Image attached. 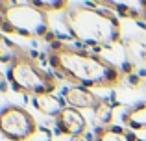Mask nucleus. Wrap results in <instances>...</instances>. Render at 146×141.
Listing matches in <instances>:
<instances>
[{"label": "nucleus", "instance_id": "1", "mask_svg": "<svg viewBox=\"0 0 146 141\" xmlns=\"http://www.w3.org/2000/svg\"><path fill=\"white\" fill-rule=\"evenodd\" d=\"M48 65L57 78L85 89L113 87L122 80L120 69L104 56L91 50H82L61 41L50 43Z\"/></svg>", "mask_w": 146, "mask_h": 141}, {"label": "nucleus", "instance_id": "2", "mask_svg": "<svg viewBox=\"0 0 146 141\" xmlns=\"http://www.w3.org/2000/svg\"><path fill=\"white\" fill-rule=\"evenodd\" d=\"M63 22L72 37L89 47L111 48L120 43V19L111 9L98 7V4L68 6L63 11Z\"/></svg>", "mask_w": 146, "mask_h": 141}, {"label": "nucleus", "instance_id": "3", "mask_svg": "<svg viewBox=\"0 0 146 141\" xmlns=\"http://www.w3.org/2000/svg\"><path fill=\"white\" fill-rule=\"evenodd\" d=\"M0 33L46 39L50 35L48 15L33 2H0Z\"/></svg>", "mask_w": 146, "mask_h": 141}, {"label": "nucleus", "instance_id": "4", "mask_svg": "<svg viewBox=\"0 0 146 141\" xmlns=\"http://www.w3.org/2000/svg\"><path fill=\"white\" fill-rule=\"evenodd\" d=\"M7 82L13 87V91L28 97H43V95H52L57 89V80L54 74L44 71L30 54L22 52L7 67Z\"/></svg>", "mask_w": 146, "mask_h": 141}, {"label": "nucleus", "instance_id": "5", "mask_svg": "<svg viewBox=\"0 0 146 141\" xmlns=\"http://www.w3.org/2000/svg\"><path fill=\"white\" fill-rule=\"evenodd\" d=\"M37 132V121L26 108L7 104L0 110V134L7 141H28Z\"/></svg>", "mask_w": 146, "mask_h": 141}, {"label": "nucleus", "instance_id": "6", "mask_svg": "<svg viewBox=\"0 0 146 141\" xmlns=\"http://www.w3.org/2000/svg\"><path fill=\"white\" fill-rule=\"evenodd\" d=\"M56 132L61 136H68V138L83 134L87 132V119L80 110L65 106L61 113L56 117Z\"/></svg>", "mask_w": 146, "mask_h": 141}, {"label": "nucleus", "instance_id": "7", "mask_svg": "<svg viewBox=\"0 0 146 141\" xmlns=\"http://www.w3.org/2000/svg\"><path fill=\"white\" fill-rule=\"evenodd\" d=\"M63 100L67 106L76 110H96L102 98L96 97L91 89L80 86H68L63 89Z\"/></svg>", "mask_w": 146, "mask_h": 141}, {"label": "nucleus", "instance_id": "8", "mask_svg": "<svg viewBox=\"0 0 146 141\" xmlns=\"http://www.w3.org/2000/svg\"><path fill=\"white\" fill-rule=\"evenodd\" d=\"M94 141H143L129 128L115 126V124H102L94 130Z\"/></svg>", "mask_w": 146, "mask_h": 141}, {"label": "nucleus", "instance_id": "9", "mask_svg": "<svg viewBox=\"0 0 146 141\" xmlns=\"http://www.w3.org/2000/svg\"><path fill=\"white\" fill-rule=\"evenodd\" d=\"M122 123L126 124V128H129L131 132L135 130H146V100L139 102V104L131 106L126 110V113L122 115Z\"/></svg>", "mask_w": 146, "mask_h": 141}, {"label": "nucleus", "instance_id": "10", "mask_svg": "<svg viewBox=\"0 0 146 141\" xmlns=\"http://www.w3.org/2000/svg\"><path fill=\"white\" fill-rule=\"evenodd\" d=\"M33 106H35L41 113H44V115L56 119V117L61 113V110H63L67 104H65V100L59 98V97H54V95H43V97H35V98H33Z\"/></svg>", "mask_w": 146, "mask_h": 141}, {"label": "nucleus", "instance_id": "11", "mask_svg": "<svg viewBox=\"0 0 146 141\" xmlns=\"http://www.w3.org/2000/svg\"><path fill=\"white\" fill-rule=\"evenodd\" d=\"M100 6H104V7H117V11L122 13L124 17L143 19V21H146V7L144 9H139V7H143V2H100Z\"/></svg>", "mask_w": 146, "mask_h": 141}, {"label": "nucleus", "instance_id": "12", "mask_svg": "<svg viewBox=\"0 0 146 141\" xmlns=\"http://www.w3.org/2000/svg\"><path fill=\"white\" fill-rule=\"evenodd\" d=\"M22 48L17 47L11 39H7V35L0 33V63L9 67L13 61H17V58L22 54Z\"/></svg>", "mask_w": 146, "mask_h": 141}, {"label": "nucleus", "instance_id": "13", "mask_svg": "<svg viewBox=\"0 0 146 141\" xmlns=\"http://www.w3.org/2000/svg\"><path fill=\"white\" fill-rule=\"evenodd\" d=\"M39 9H43V11H59V9H63V11H67V7H68V2H33Z\"/></svg>", "mask_w": 146, "mask_h": 141}, {"label": "nucleus", "instance_id": "14", "mask_svg": "<svg viewBox=\"0 0 146 141\" xmlns=\"http://www.w3.org/2000/svg\"><path fill=\"white\" fill-rule=\"evenodd\" d=\"M68 141H94V134L83 132V134H78V136H72V138H68Z\"/></svg>", "mask_w": 146, "mask_h": 141}, {"label": "nucleus", "instance_id": "15", "mask_svg": "<svg viewBox=\"0 0 146 141\" xmlns=\"http://www.w3.org/2000/svg\"><path fill=\"white\" fill-rule=\"evenodd\" d=\"M7 84H9V82H7V76H4L2 71H0V91H6L7 89Z\"/></svg>", "mask_w": 146, "mask_h": 141}]
</instances>
